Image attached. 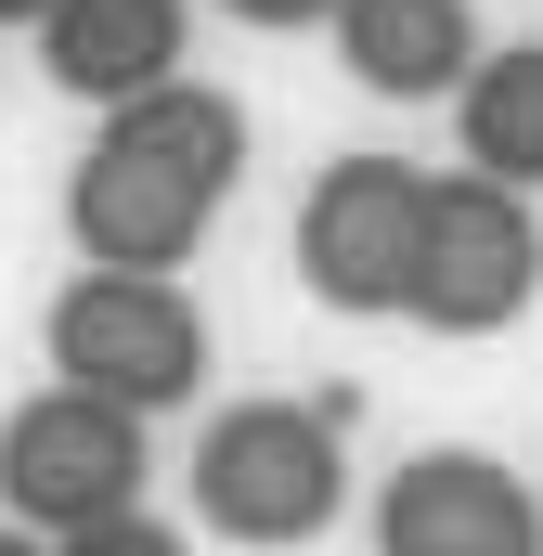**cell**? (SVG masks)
<instances>
[{
    "label": "cell",
    "mask_w": 543,
    "mask_h": 556,
    "mask_svg": "<svg viewBox=\"0 0 543 556\" xmlns=\"http://www.w3.org/2000/svg\"><path fill=\"white\" fill-rule=\"evenodd\" d=\"M233 181H247V104L207 78H155L65 168V233L91 273H181Z\"/></svg>",
    "instance_id": "1"
},
{
    "label": "cell",
    "mask_w": 543,
    "mask_h": 556,
    "mask_svg": "<svg viewBox=\"0 0 543 556\" xmlns=\"http://www.w3.org/2000/svg\"><path fill=\"white\" fill-rule=\"evenodd\" d=\"M350 402H233V415L194 427V531L220 544L298 556L350 518V440H337Z\"/></svg>",
    "instance_id": "2"
},
{
    "label": "cell",
    "mask_w": 543,
    "mask_h": 556,
    "mask_svg": "<svg viewBox=\"0 0 543 556\" xmlns=\"http://www.w3.org/2000/svg\"><path fill=\"white\" fill-rule=\"evenodd\" d=\"M39 350L65 389H104L130 415H181L207 389V311L181 298V273H78L39 311Z\"/></svg>",
    "instance_id": "3"
},
{
    "label": "cell",
    "mask_w": 543,
    "mask_h": 556,
    "mask_svg": "<svg viewBox=\"0 0 543 556\" xmlns=\"http://www.w3.org/2000/svg\"><path fill=\"white\" fill-rule=\"evenodd\" d=\"M142 479H155V415L104 402V389H65L52 376L39 402L0 415V518H26L39 544L142 505Z\"/></svg>",
    "instance_id": "4"
},
{
    "label": "cell",
    "mask_w": 543,
    "mask_h": 556,
    "mask_svg": "<svg viewBox=\"0 0 543 556\" xmlns=\"http://www.w3.org/2000/svg\"><path fill=\"white\" fill-rule=\"evenodd\" d=\"M543 298V220L518 181H479V168H440L427 181V247H414V311L427 337H505L531 324Z\"/></svg>",
    "instance_id": "5"
},
{
    "label": "cell",
    "mask_w": 543,
    "mask_h": 556,
    "mask_svg": "<svg viewBox=\"0 0 543 556\" xmlns=\"http://www.w3.org/2000/svg\"><path fill=\"white\" fill-rule=\"evenodd\" d=\"M414 247H427V168L414 155H337L298 194V285L350 324L414 311Z\"/></svg>",
    "instance_id": "6"
},
{
    "label": "cell",
    "mask_w": 543,
    "mask_h": 556,
    "mask_svg": "<svg viewBox=\"0 0 543 556\" xmlns=\"http://www.w3.org/2000/svg\"><path fill=\"white\" fill-rule=\"evenodd\" d=\"M376 556H543V492L492 453H402L376 479Z\"/></svg>",
    "instance_id": "7"
},
{
    "label": "cell",
    "mask_w": 543,
    "mask_h": 556,
    "mask_svg": "<svg viewBox=\"0 0 543 556\" xmlns=\"http://www.w3.org/2000/svg\"><path fill=\"white\" fill-rule=\"evenodd\" d=\"M181 39H194V13L181 0H52L39 13V65H52V91H78V104H142L155 78H181Z\"/></svg>",
    "instance_id": "8"
},
{
    "label": "cell",
    "mask_w": 543,
    "mask_h": 556,
    "mask_svg": "<svg viewBox=\"0 0 543 556\" xmlns=\"http://www.w3.org/2000/svg\"><path fill=\"white\" fill-rule=\"evenodd\" d=\"M337 65L376 104H453L479 65V13L466 0H337Z\"/></svg>",
    "instance_id": "9"
},
{
    "label": "cell",
    "mask_w": 543,
    "mask_h": 556,
    "mask_svg": "<svg viewBox=\"0 0 543 556\" xmlns=\"http://www.w3.org/2000/svg\"><path fill=\"white\" fill-rule=\"evenodd\" d=\"M453 142H466V168H479V181L543 194V39L479 52V65H466V91H453Z\"/></svg>",
    "instance_id": "10"
},
{
    "label": "cell",
    "mask_w": 543,
    "mask_h": 556,
    "mask_svg": "<svg viewBox=\"0 0 543 556\" xmlns=\"http://www.w3.org/2000/svg\"><path fill=\"white\" fill-rule=\"evenodd\" d=\"M52 556H194V531H168L155 505H117V518H91V531H65Z\"/></svg>",
    "instance_id": "11"
},
{
    "label": "cell",
    "mask_w": 543,
    "mask_h": 556,
    "mask_svg": "<svg viewBox=\"0 0 543 556\" xmlns=\"http://www.w3.org/2000/svg\"><path fill=\"white\" fill-rule=\"evenodd\" d=\"M233 26H260V39H298V26H337V0H220Z\"/></svg>",
    "instance_id": "12"
},
{
    "label": "cell",
    "mask_w": 543,
    "mask_h": 556,
    "mask_svg": "<svg viewBox=\"0 0 543 556\" xmlns=\"http://www.w3.org/2000/svg\"><path fill=\"white\" fill-rule=\"evenodd\" d=\"M0 556H52V544H39V531H26V518H0Z\"/></svg>",
    "instance_id": "13"
},
{
    "label": "cell",
    "mask_w": 543,
    "mask_h": 556,
    "mask_svg": "<svg viewBox=\"0 0 543 556\" xmlns=\"http://www.w3.org/2000/svg\"><path fill=\"white\" fill-rule=\"evenodd\" d=\"M39 13H52V0H0V26H39Z\"/></svg>",
    "instance_id": "14"
}]
</instances>
